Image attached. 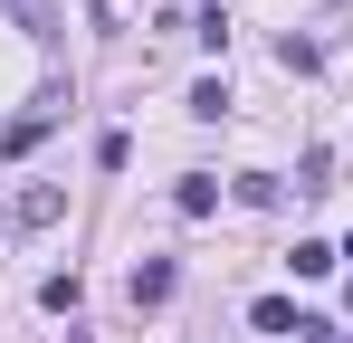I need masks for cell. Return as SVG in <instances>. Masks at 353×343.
<instances>
[{
	"instance_id": "1",
	"label": "cell",
	"mask_w": 353,
	"mask_h": 343,
	"mask_svg": "<svg viewBox=\"0 0 353 343\" xmlns=\"http://www.w3.org/2000/svg\"><path fill=\"white\" fill-rule=\"evenodd\" d=\"M172 210H181V220H210V210H220V181H210V172H181Z\"/></svg>"
},
{
	"instance_id": "2",
	"label": "cell",
	"mask_w": 353,
	"mask_h": 343,
	"mask_svg": "<svg viewBox=\"0 0 353 343\" xmlns=\"http://www.w3.org/2000/svg\"><path fill=\"white\" fill-rule=\"evenodd\" d=\"M0 10H10V19H19V29H29V39H39V48H48V39H58V0H0Z\"/></svg>"
},
{
	"instance_id": "3",
	"label": "cell",
	"mask_w": 353,
	"mask_h": 343,
	"mask_svg": "<svg viewBox=\"0 0 353 343\" xmlns=\"http://www.w3.org/2000/svg\"><path fill=\"white\" fill-rule=\"evenodd\" d=\"M248 324H258V334H296V324H305V315H296L287 295H258V305H248Z\"/></svg>"
},
{
	"instance_id": "4",
	"label": "cell",
	"mask_w": 353,
	"mask_h": 343,
	"mask_svg": "<svg viewBox=\"0 0 353 343\" xmlns=\"http://www.w3.org/2000/svg\"><path fill=\"white\" fill-rule=\"evenodd\" d=\"M163 295H172V258H143L134 267V305H163Z\"/></svg>"
},
{
	"instance_id": "5",
	"label": "cell",
	"mask_w": 353,
	"mask_h": 343,
	"mask_svg": "<svg viewBox=\"0 0 353 343\" xmlns=\"http://www.w3.org/2000/svg\"><path fill=\"white\" fill-rule=\"evenodd\" d=\"M67 210V191H48V181H39V191H29V200H19V229H48Z\"/></svg>"
},
{
	"instance_id": "6",
	"label": "cell",
	"mask_w": 353,
	"mask_h": 343,
	"mask_svg": "<svg viewBox=\"0 0 353 343\" xmlns=\"http://www.w3.org/2000/svg\"><path fill=\"white\" fill-rule=\"evenodd\" d=\"M287 267H296V277H334V248H325V238H296Z\"/></svg>"
},
{
	"instance_id": "7",
	"label": "cell",
	"mask_w": 353,
	"mask_h": 343,
	"mask_svg": "<svg viewBox=\"0 0 353 343\" xmlns=\"http://www.w3.org/2000/svg\"><path fill=\"white\" fill-rule=\"evenodd\" d=\"M191 114H210V124H220V114H230V86H220V76H201V86H191Z\"/></svg>"
},
{
	"instance_id": "8",
	"label": "cell",
	"mask_w": 353,
	"mask_h": 343,
	"mask_svg": "<svg viewBox=\"0 0 353 343\" xmlns=\"http://www.w3.org/2000/svg\"><path fill=\"white\" fill-rule=\"evenodd\" d=\"M344 343H353V334H344Z\"/></svg>"
}]
</instances>
